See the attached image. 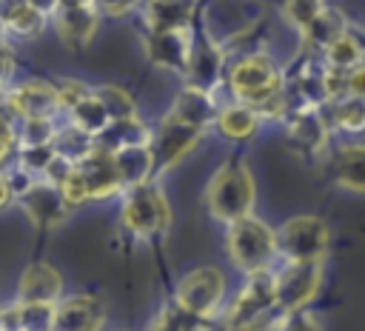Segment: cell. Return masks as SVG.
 Returning <instances> with one entry per match:
<instances>
[{
	"instance_id": "cell-15",
	"label": "cell",
	"mask_w": 365,
	"mask_h": 331,
	"mask_svg": "<svg viewBox=\"0 0 365 331\" xmlns=\"http://www.w3.org/2000/svg\"><path fill=\"white\" fill-rule=\"evenodd\" d=\"M222 49L208 37V34H197L194 37V46H191V57H188V68H185V77L188 83L194 86H202V88H214L222 77Z\"/></svg>"
},
{
	"instance_id": "cell-24",
	"label": "cell",
	"mask_w": 365,
	"mask_h": 331,
	"mask_svg": "<svg viewBox=\"0 0 365 331\" xmlns=\"http://www.w3.org/2000/svg\"><path fill=\"white\" fill-rule=\"evenodd\" d=\"M334 177L342 188L365 191V146H345L336 151Z\"/></svg>"
},
{
	"instance_id": "cell-29",
	"label": "cell",
	"mask_w": 365,
	"mask_h": 331,
	"mask_svg": "<svg viewBox=\"0 0 365 331\" xmlns=\"http://www.w3.org/2000/svg\"><path fill=\"white\" fill-rule=\"evenodd\" d=\"M54 148H57V154H63V157H68V160H80V157H86L91 148H94V134H88L86 128H80V126H68V128H60L57 134H54Z\"/></svg>"
},
{
	"instance_id": "cell-30",
	"label": "cell",
	"mask_w": 365,
	"mask_h": 331,
	"mask_svg": "<svg viewBox=\"0 0 365 331\" xmlns=\"http://www.w3.org/2000/svg\"><path fill=\"white\" fill-rule=\"evenodd\" d=\"M205 320L208 317H200V314H194L191 308H185L182 302H171L168 308H163L160 314H157V320L151 322V328H202L205 325Z\"/></svg>"
},
{
	"instance_id": "cell-26",
	"label": "cell",
	"mask_w": 365,
	"mask_h": 331,
	"mask_svg": "<svg viewBox=\"0 0 365 331\" xmlns=\"http://www.w3.org/2000/svg\"><path fill=\"white\" fill-rule=\"evenodd\" d=\"M71 123L86 128L88 134H100L108 123H111V114L106 108V103L97 97V91H91L88 97H83L74 108H71Z\"/></svg>"
},
{
	"instance_id": "cell-10",
	"label": "cell",
	"mask_w": 365,
	"mask_h": 331,
	"mask_svg": "<svg viewBox=\"0 0 365 331\" xmlns=\"http://www.w3.org/2000/svg\"><path fill=\"white\" fill-rule=\"evenodd\" d=\"M74 166H77V171L83 174L88 200H106V197L120 194V191L125 188V180H123V174H120V166H117L114 151H106V148L94 146V148H91L86 157H80Z\"/></svg>"
},
{
	"instance_id": "cell-36",
	"label": "cell",
	"mask_w": 365,
	"mask_h": 331,
	"mask_svg": "<svg viewBox=\"0 0 365 331\" xmlns=\"http://www.w3.org/2000/svg\"><path fill=\"white\" fill-rule=\"evenodd\" d=\"M60 188H63V194H66V203H68V205H80V203H86V200H88V191H86V183H83V174L77 171V166H71L68 177L60 183Z\"/></svg>"
},
{
	"instance_id": "cell-37",
	"label": "cell",
	"mask_w": 365,
	"mask_h": 331,
	"mask_svg": "<svg viewBox=\"0 0 365 331\" xmlns=\"http://www.w3.org/2000/svg\"><path fill=\"white\" fill-rule=\"evenodd\" d=\"M57 94H60V106L71 111L83 97H88V94H91V88H88V86H83V83H77V80H66V83H60V86H57Z\"/></svg>"
},
{
	"instance_id": "cell-14",
	"label": "cell",
	"mask_w": 365,
	"mask_h": 331,
	"mask_svg": "<svg viewBox=\"0 0 365 331\" xmlns=\"http://www.w3.org/2000/svg\"><path fill=\"white\" fill-rule=\"evenodd\" d=\"M6 106L20 120H29V117H54V111L63 108L60 106L57 86H48V83H40V80L23 83L14 91H9Z\"/></svg>"
},
{
	"instance_id": "cell-9",
	"label": "cell",
	"mask_w": 365,
	"mask_h": 331,
	"mask_svg": "<svg viewBox=\"0 0 365 331\" xmlns=\"http://www.w3.org/2000/svg\"><path fill=\"white\" fill-rule=\"evenodd\" d=\"M222 291H225V277L217 268L205 265V268H194L191 274L180 280L174 300L200 317H211L222 300Z\"/></svg>"
},
{
	"instance_id": "cell-7",
	"label": "cell",
	"mask_w": 365,
	"mask_h": 331,
	"mask_svg": "<svg viewBox=\"0 0 365 331\" xmlns=\"http://www.w3.org/2000/svg\"><path fill=\"white\" fill-rule=\"evenodd\" d=\"M200 134H202V128H197V126H191V123L177 120L174 114H168L157 126V131H151V140H148L151 154H154V177L163 174V171H168L171 166H177L197 146Z\"/></svg>"
},
{
	"instance_id": "cell-11",
	"label": "cell",
	"mask_w": 365,
	"mask_h": 331,
	"mask_svg": "<svg viewBox=\"0 0 365 331\" xmlns=\"http://www.w3.org/2000/svg\"><path fill=\"white\" fill-rule=\"evenodd\" d=\"M20 205L26 208V214L31 217V223L37 228H57L66 214H68V203L66 194L57 183H31L23 194H20Z\"/></svg>"
},
{
	"instance_id": "cell-3",
	"label": "cell",
	"mask_w": 365,
	"mask_h": 331,
	"mask_svg": "<svg viewBox=\"0 0 365 331\" xmlns=\"http://www.w3.org/2000/svg\"><path fill=\"white\" fill-rule=\"evenodd\" d=\"M228 257L231 263L242 271V274H259L268 271L271 260L279 254V243H277V231L268 228L262 220L245 214L237 223H231L228 228Z\"/></svg>"
},
{
	"instance_id": "cell-39",
	"label": "cell",
	"mask_w": 365,
	"mask_h": 331,
	"mask_svg": "<svg viewBox=\"0 0 365 331\" xmlns=\"http://www.w3.org/2000/svg\"><path fill=\"white\" fill-rule=\"evenodd\" d=\"M348 94H356V97H365V57L351 68L348 74Z\"/></svg>"
},
{
	"instance_id": "cell-8",
	"label": "cell",
	"mask_w": 365,
	"mask_h": 331,
	"mask_svg": "<svg viewBox=\"0 0 365 331\" xmlns=\"http://www.w3.org/2000/svg\"><path fill=\"white\" fill-rule=\"evenodd\" d=\"M271 308H277V282H274V274H268V271L251 274V282L237 294L231 311L225 314V325H231V328H248L259 317H265Z\"/></svg>"
},
{
	"instance_id": "cell-1",
	"label": "cell",
	"mask_w": 365,
	"mask_h": 331,
	"mask_svg": "<svg viewBox=\"0 0 365 331\" xmlns=\"http://www.w3.org/2000/svg\"><path fill=\"white\" fill-rule=\"evenodd\" d=\"M228 86L237 100L254 106L257 111H262L274 103L285 106V94H282L285 80L268 54H248L240 63H234L228 71Z\"/></svg>"
},
{
	"instance_id": "cell-23",
	"label": "cell",
	"mask_w": 365,
	"mask_h": 331,
	"mask_svg": "<svg viewBox=\"0 0 365 331\" xmlns=\"http://www.w3.org/2000/svg\"><path fill=\"white\" fill-rule=\"evenodd\" d=\"M114 157H117L120 174L125 180V188L128 185H137V183H145V180L154 177V154H151V146L148 143L120 148V151H114Z\"/></svg>"
},
{
	"instance_id": "cell-28",
	"label": "cell",
	"mask_w": 365,
	"mask_h": 331,
	"mask_svg": "<svg viewBox=\"0 0 365 331\" xmlns=\"http://www.w3.org/2000/svg\"><path fill=\"white\" fill-rule=\"evenodd\" d=\"M362 57H365V49H362V43H359V37H354L348 29H345L334 43H328V49H325V66L354 68Z\"/></svg>"
},
{
	"instance_id": "cell-19",
	"label": "cell",
	"mask_w": 365,
	"mask_h": 331,
	"mask_svg": "<svg viewBox=\"0 0 365 331\" xmlns=\"http://www.w3.org/2000/svg\"><path fill=\"white\" fill-rule=\"evenodd\" d=\"M197 0H145V23L154 31L188 29Z\"/></svg>"
},
{
	"instance_id": "cell-34",
	"label": "cell",
	"mask_w": 365,
	"mask_h": 331,
	"mask_svg": "<svg viewBox=\"0 0 365 331\" xmlns=\"http://www.w3.org/2000/svg\"><path fill=\"white\" fill-rule=\"evenodd\" d=\"M57 157L54 143H40V146H20V171H43L51 166Z\"/></svg>"
},
{
	"instance_id": "cell-41",
	"label": "cell",
	"mask_w": 365,
	"mask_h": 331,
	"mask_svg": "<svg viewBox=\"0 0 365 331\" xmlns=\"http://www.w3.org/2000/svg\"><path fill=\"white\" fill-rule=\"evenodd\" d=\"M60 6H94V0H60Z\"/></svg>"
},
{
	"instance_id": "cell-4",
	"label": "cell",
	"mask_w": 365,
	"mask_h": 331,
	"mask_svg": "<svg viewBox=\"0 0 365 331\" xmlns=\"http://www.w3.org/2000/svg\"><path fill=\"white\" fill-rule=\"evenodd\" d=\"M120 220H123L125 231H131L134 237H157V234L168 231L171 208L165 203V194L151 180H145V183L125 188Z\"/></svg>"
},
{
	"instance_id": "cell-38",
	"label": "cell",
	"mask_w": 365,
	"mask_h": 331,
	"mask_svg": "<svg viewBox=\"0 0 365 331\" xmlns=\"http://www.w3.org/2000/svg\"><path fill=\"white\" fill-rule=\"evenodd\" d=\"M140 0H94V6L103 11V14H111V17H123L128 14L131 9H137Z\"/></svg>"
},
{
	"instance_id": "cell-5",
	"label": "cell",
	"mask_w": 365,
	"mask_h": 331,
	"mask_svg": "<svg viewBox=\"0 0 365 331\" xmlns=\"http://www.w3.org/2000/svg\"><path fill=\"white\" fill-rule=\"evenodd\" d=\"M277 243L279 254L288 260H322L331 243V231L325 220L302 214L282 223V228L277 231Z\"/></svg>"
},
{
	"instance_id": "cell-27",
	"label": "cell",
	"mask_w": 365,
	"mask_h": 331,
	"mask_svg": "<svg viewBox=\"0 0 365 331\" xmlns=\"http://www.w3.org/2000/svg\"><path fill=\"white\" fill-rule=\"evenodd\" d=\"M46 14L37 11L29 0H17V3H9L6 6V29L20 34V37H34L40 29H43V20Z\"/></svg>"
},
{
	"instance_id": "cell-31",
	"label": "cell",
	"mask_w": 365,
	"mask_h": 331,
	"mask_svg": "<svg viewBox=\"0 0 365 331\" xmlns=\"http://www.w3.org/2000/svg\"><path fill=\"white\" fill-rule=\"evenodd\" d=\"M334 117H336V126L339 128H345V131H362L365 128V97H356V94L339 97Z\"/></svg>"
},
{
	"instance_id": "cell-2",
	"label": "cell",
	"mask_w": 365,
	"mask_h": 331,
	"mask_svg": "<svg viewBox=\"0 0 365 331\" xmlns=\"http://www.w3.org/2000/svg\"><path fill=\"white\" fill-rule=\"evenodd\" d=\"M205 205L214 220L237 223L254 208V177L242 163H225L217 168L205 188Z\"/></svg>"
},
{
	"instance_id": "cell-16",
	"label": "cell",
	"mask_w": 365,
	"mask_h": 331,
	"mask_svg": "<svg viewBox=\"0 0 365 331\" xmlns=\"http://www.w3.org/2000/svg\"><path fill=\"white\" fill-rule=\"evenodd\" d=\"M63 294V277L48 263H31L17 282V300L23 302H57Z\"/></svg>"
},
{
	"instance_id": "cell-21",
	"label": "cell",
	"mask_w": 365,
	"mask_h": 331,
	"mask_svg": "<svg viewBox=\"0 0 365 331\" xmlns=\"http://www.w3.org/2000/svg\"><path fill=\"white\" fill-rule=\"evenodd\" d=\"M288 137L299 151L314 157L325 143V123L314 108L294 111L291 120H288Z\"/></svg>"
},
{
	"instance_id": "cell-35",
	"label": "cell",
	"mask_w": 365,
	"mask_h": 331,
	"mask_svg": "<svg viewBox=\"0 0 365 331\" xmlns=\"http://www.w3.org/2000/svg\"><path fill=\"white\" fill-rule=\"evenodd\" d=\"M54 126L51 117H29L20 126V146H40V143H54Z\"/></svg>"
},
{
	"instance_id": "cell-40",
	"label": "cell",
	"mask_w": 365,
	"mask_h": 331,
	"mask_svg": "<svg viewBox=\"0 0 365 331\" xmlns=\"http://www.w3.org/2000/svg\"><path fill=\"white\" fill-rule=\"evenodd\" d=\"M29 3H31L37 11H43L46 17H48V14H54V11L60 9V0H29Z\"/></svg>"
},
{
	"instance_id": "cell-20",
	"label": "cell",
	"mask_w": 365,
	"mask_h": 331,
	"mask_svg": "<svg viewBox=\"0 0 365 331\" xmlns=\"http://www.w3.org/2000/svg\"><path fill=\"white\" fill-rule=\"evenodd\" d=\"M148 140H151V131L137 117H117L100 134H94V146H100L106 151H120V148L140 146V143H148Z\"/></svg>"
},
{
	"instance_id": "cell-6",
	"label": "cell",
	"mask_w": 365,
	"mask_h": 331,
	"mask_svg": "<svg viewBox=\"0 0 365 331\" xmlns=\"http://www.w3.org/2000/svg\"><path fill=\"white\" fill-rule=\"evenodd\" d=\"M277 282V308L294 311L305 308L322 282V260H288V265L274 277Z\"/></svg>"
},
{
	"instance_id": "cell-33",
	"label": "cell",
	"mask_w": 365,
	"mask_h": 331,
	"mask_svg": "<svg viewBox=\"0 0 365 331\" xmlns=\"http://www.w3.org/2000/svg\"><path fill=\"white\" fill-rule=\"evenodd\" d=\"M94 91H97V97L106 103L111 120H117V117H137L134 100H131L123 88H117V86H100V88H94Z\"/></svg>"
},
{
	"instance_id": "cell-17",
	"label": "cell",
	"mask_w": 365,
	"mask_h": 331,
	"mask_svg": "<svg viewBox=\"0 0 365 331\" xmlns=\"http://www.w3.org/2000/svg\"><path fill=\"white\" fill-rule=\"evenodd\" d=\"M171 114H174L177 120H185V123L197 126V128H205V126L217 123L220 108H217V103H214L211 88H202V86L188 83V86L177 94Z\"/></svg>"
},
{
	"instance_id": "cell-18",
	"label": "cell",
	"mask_w": 365,
	"mask_h": 331,
	"mask_svg": "<svg viewBox=\"0 0 365 331\" xmlns=\"http://www.w3.org/2000/svg\"><path fill=\"white\" fill-rule=\"evenodd\" d=\"M51 17H54V31L66 46H83L97 31L94 6H60Z\"/></svg>"
},
{
	"instance_id": "cell-13",
	"label": "cell",
	"mask_w": 365,
	"mask_h": 331,
	"mask_svg": "<svg viewBox=\"0 0 365 331\" xmlns=\"http://www.w3.org/2000/svg\"><path fill=\"white\" fill-rule=\"evenodd\" d=\"M106 322V308L97 297L83 294V297H60L54 302V322L51 328L57 331H91Z\"/></svg>"
},
{
	"instance_id": "cell-22",
	"label": "cell",
	"mask_w": 365,
	"mask_h": 331,
	"mask_svg": "<svg viewBox=\"0 0 365 331\" xmlns=\"http://www.w3.org/2000/svg\"><path fill=\"white\" fill-rule=\"evenodd\" d=\"M257 126H259V111L242 100L234 106H222L217 114V128L228 140H245L257 131Z\"/></svg>"
},
{
	"instance_id": "cell-32",
	"label": "cell",
	"mask_w": 365,
	"mask_h": 331,
	"mask_svg": "<svg viewBox=\"0 0 365 331\" xmlns=\"http://www.w3.org/2000/svg\"><path fill=\"white\" fill-rule=\"evenodd\" d=\"M322 11V0H282V17L297 26L299 31H305Z\"/></svg>"
},
{
	"instance_id": "cell-25",
	"label": "cell",
	"mask_w": 365,
	"mask_h": 331,
	"mask_svg": "<svg viewBox=\"0 0 365 331\" xmlns=\"http://www.w3.org/2000/svg\"><path fill=\"white\" fill-rule=\"evenodd\" d=\"M345 31V17L339 14V11H334V9H322L319 11V17L302 31V37H305V43H311L314 49H328V43H334L339 34Z\"/></svg>"
},
{
	"instance_id": "cell-12",
	"label": "cell",
	"mask_w": 365,
	"mask_h": 331,
	"mask_svg": "<svg viewBox=\"0 0 365 331\" xmlns=\"http://www.w3.org/2000/svg\"><path fill=\"white\" fill-rule=\"evenodd\" d=\"M191 46H194L191 29H168V31L148 29V37H145L148 60L160 68H171V71H180V74H185V68H188Z\"/></svg>"
}]
</instances>
